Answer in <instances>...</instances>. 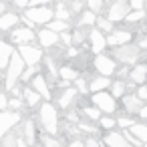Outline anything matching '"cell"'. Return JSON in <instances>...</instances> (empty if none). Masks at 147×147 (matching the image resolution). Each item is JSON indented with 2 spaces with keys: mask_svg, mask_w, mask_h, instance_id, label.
Wrapping results in <instances>:
<instances>
[{
  "mask_svg": "<svg viewBox=\"0 0 147 147\" xmlns=\"http://www.w3.org/2000/svg\"><path fill=\"white\" fill-rule=\"evenodd\" d=\"M26 69V65H24V61L20 59V55L14 51L12 53V57H10V61H8V65H6V77H4V89L6 91H10L12 87H16V83L20 81V75H22V71Z\"/></svg>",
  "mask_w": 147,
  "mask_h": 147,
  "instance_id": "6da1fadb",
  "label": "cell"
},
{
  "mask_svg": "<svg viewBox=\"0 0 147 147\" xmlns=\"http://www.w3.org/2000/svg\"><path fill=\"white\" fill-rule=\"evenodd\" d=\"M38 117H40V123L47 131V135H57L59 133V115H57V109L51 101L42 103L40 109H38Z\"/></svg>",
  "mask_w": 147,
  "mask_h": 147,
  "instance_id": "7a4b0ae2",
  "label": "cell"
},
{
  "mask_svg": "<svg viewBox=\"0 0 147 147\" xmlns=\"http://www.w3.org/2000/svg\"><path fill=\"white\" fill-rule=\"evenodd\" d=\"M139 57H141V51L137 49V45H121V47H115L113 49V59L119 61L125 67L133 65Z\"/></svg>",
  "mask_w": 147,
  "mask_h": 147,
  "instance_id": "3957f363",
  "label": "cell"
},
{
  "mask_svg": "<svg viewBox=\"0 0 147 147\" xmlns=\"http://www.w3.org/2000/svg\"><path fill=\"white\" fill-rule=\"evenodd\" d=\"M93 107H97L101 111V115H113L117 111V103H115V97L107 91H99V93H93Z\"/></svg>",
  "mask_w": 147,
  "mask_h": 147,
  "instance_id": "277c9868",
  "label": "cell"
},
{
  "mask_svg": "<svg viewBox=\"0 0 147 147\" xmlns=\"http://www.w3.org/2000/svg\"><path fill=\"white\" fill-rule=\"evenodd\" d=\"M24 16L32 22V24H49L55 16V12L49 8V6H32V8H26Z\"/></svg>",
  "mask_w": 147,
  "mask_h": 147,
  "instance_id": "5b68a950",
  "label": "cell"
},
{
  "mask_svg": "<svg viewBox=\"0 0 147 147\" xmlns=\"http://www.w3.org/2000/svg\"><path fill=\"white\" fill-rule=\"evenodd\" d=\"M16 53L20 55V59L24 61L26 67H36L42 61V51L38 47H32V45H20Z\"/></svg>",
  "mask_w": 147,
  "mask_h": 147,
  "instance_id": "8992f818",
  "label": "cell"
},
{
  "mask_svg": "<svg viewBox=\"0 0 147 147\" xmlns=\"http://www.w3.org/2000/svg\"><path fill=\"white\" fill-rule=\"evenodd\" d=\"M20 123V113L18 111H0V139L8 131H12Z\"/></svg>",
  "mask_w": 147,
  "mask_h": 147,
  "instance_id": "52a82bcc",
  "label": "cell"
},
{
  "mask_svg": "<svg viewBox=\"0 0 147 147\" xmlns=\"http://www.w3.org/2000/svg\"><path fill=\"white\" fill-rule=\"evenodd\" d=\"M93 65H95V69H97V73H99L101 77H111V75H115V73H117L115 61H113L111 57L97 55V57H95V61H93Z\"/></svg>",
  "mask_w": 147,
  "mask_h": 147,
  "instance_id": "ba28073f",
  "label": "cell"
},
{
  "mask_svg": "<svg viewBox=\"0 0 147 147\" xmlns=\"http://www.w3.org/2000/svg\"><path fill=\"white\" fill-rule=\"evenodd\" d=\"M129 14V4L125 0H115L111 4L109 12H107V20L111 22H117V20H125V16Z\"/></svg>",
  "mask_w": 147,
  "mask_h": 147,
  "instance_id": "9c48e42d",
  "label": "cell"
},
{
  "mask_svg": "<svg viewBox=\"0 0 147 147\" xmlns=\"http://www.w3.org/2000/svg\"><path fill=\"white\" fill-rule=\"evenodd\" d=\"M10 40L14 42V45H28V42H32L34 40V32H32V28H26V26H20V28H12L10 30Z\"/></svg>",
  "mask_w": 147,
  "mask_h": 147,
  "instance_id": "30bf717a",
  "label": "cell"
},
{
  "mask_svg": "<svg viewBox=\"0 0 147 147\" xmlns=\"http://www.w3.org/2000/svg\"><path fill=\"white\" fill-rule=\"evenodd\" d=\"M30 89L36 91V93L40 95V99H47V101L53 99V93H51V89H49V83H47L45 75H40V73H36V75L32 77V87H30Z\"/></svg>",
  "mask_w": 147,
  "mask_h": 147,
  "instance_id": "8fae6325",
  "label": "cell"
},
{
  "mask_svg": "<svg viewBox=\"0 0 147 147\" xmlns=\"http://www.w3.org/2000/svg\"><path fill=\"white\" fill-rule=\"evenodd\" d=\"M131 38H133V34L129 30H115L105 38V42H107V47L115 49V47H121V45H129Z\"/></svg>",
  "mask_w": 147,
  "mask_h": 147,
  "instance_id": "7c38bea8",
  "label": "cell"
},
{
  "mask_svg": "<svg viewBox=\"0 0 147 147\" xmlns=\"http://www.w3.org/2000/svg\"><path fill=\"white\" fill-rule=\"evenodd\" d=\"M89 38H91V49H93V53L101 55V53L107 49L105 36H103V32H101L99 28H91V30H89Z\"/></svg>",
  "mask_w": 147,
  "mask_h": 147,
  "instance_id": "4fadbf2b",
  "label": "cell"
},
{
  "mask_svg": "<svg viewBox=\"0 0 147 147\" xmlns=\"http://www.w3.org/2000/svg\"><path fill=\"white\" fill-rule=\"evenodd\" d=\"M129 81L133 85H145V81H147V65L141 63V65H135L133 69H129Z\"/></svg>",
  "mask_w": 147,
  "mask_h": 147,
  "instance_id": "5bb4252c",
  "label": "cell"
},
{
  "mask_svg": "<svg viewBox=\"0 0 147 147\" xmlns=\"http://www.w3.org/2000/svg\"><path fill=\"white\" fill-rule=\"evenodd\" d=\"M38 42L45 47V49H53L59 45V34L49 30V28H40L38 30Z\"/></svg>",
  "mask_w": 147,
  "mask_h": 147,
  "instance_id": "9a60e30c",
  "label": "cell"
},
{
  "mask_svg": "<svg viewBox=\"0 0 147 147\" xmlns=\"http://www.w3.org/2000/svg\"><path fill=\"white\" fill-rule=\"evenodd\" d=\"M18 22H20V16L14 14V12H4V14H0V30H2V32L12 30Z\"/></svg>",
  "mask_w": 147,
  "mask_h": 147,
  "instance_id": "2e32d148",
  "label": "cell"
},
{
  "mask_svg": "<svg viewBox=\"0 0 147 147\" xmlns=\"http://www.w3.org/2000/svg\"><path fill=\"white\" fill-rule=\"evenodd\" d=\"M123 107L127 113H139V109L143 107V101L137 97V95H123Z\"/></svg>",
  "mask_w": 147,
  "mask_h": 147,
  "instance_id": "e0dca14e",
  "label": "cell"
},
{
  "mask_svg": "<svg viewBox=\"0 0 147 147\" xmlns=\"http://www.w3.org/2000/svg\"><path fill=\"white\" fill-rule=\"evenodd\" d=\"M103 141H105V145H107V147H131V145L125 141V137H123V135H119V133H115V131L107 133V135L103 137Z\"/></svg>",
  "mask_w": 147,
  "mask_h": 147,
  "instance_id": "ac0fdd59",
  "label": "cell"
},
{
  "mask_svg": "<svg viewBox=\"0 0 147 147\" xmlns=\"http://www.w3.org/2000/svg\"><path fill=\"white\" fill-rule=\"evenodd\" d=\"M12 53H14L12 45H8L6 40H0V71H4V69H6V65H8Z\"/></svg>",
  "mask_w": 147,
  "mask_h": 147,
  "instance_id": "d6986e66",
  "label": "cell"
},
{
  "mask_svg": "<svg viewBox=\"0 0 147 147\" xmlns=\"http://www.w3.org/2000/svg\"><path fill=\"white\" fill-rule=\"evenodd\" d=\"M111 87V79L109 77H95L93 81H91V85H89V91L91 93H99V91H107Z\"/></svg>",
  "mask_w": 147,
  "mask_h": 147,
  "instance_id": "ffe728a7",
  "label": "cell"
},
{
  "mask_svg": "<svg viewBox=\"0 0 147 147\" xmlns=\"http://www.w3.org/2000/svg\"><path fill=\"white\" fill-rule=\"evenodd\" d=\"M129 133L145 145V141H147V125H145V123H137V121H135V123L129 127Z\"/></svg>",
  "mask_w": 147,
  "mask_h": 147,
  "instance_id": "44dd1931",
  "label": "cell"
},
{
  "mask_svg": "<svg viewBox=\"0 0 147 147\" xmlns=\"http://www.w3.org/2000/svg\"><path fill=\"white\" fill-rule=\"evenodd\" d=\"M75 97H77V89H75V87L65 89V91H63V95L59 97V107H63V109L71 107V103L75 101Z\"/></svg>",
  "mask_w": 147,
  "mask_h": 147,
  "instance_id": "7402d4cb",
  "label": "cell"
},
{
  "mask_svg": "<svg viewBox=\"0 0 147 147\" xmlns=\"http://www.w3.org/2000/svg\"><path fill=\"white\" fill-rule=\"evenodd\" d=\"M22 139L26 141V145H36V129H34V123H32V121H26V123H24Z\"/></svg>",
  "mask_w": 147,
  "mask_h": 147,
  "instance_id": "603a6c76",
  "label": "cell"
},
{
  "mask_svg": "<svg viewBox=\"0 0 147 147\" xmlns=\"http://www.w3.org/2000/svg\"><path fill=\"white\" fill-rule=\"evenodd\" d=\"M22 99H24V103H26L28 107H36V105L40 103V95H38L36 91H32L30 87L22 91Z\"/></svg>",
  "mask_w": 147,
  "mask_h": 147,
  "instance_id": "cb8c5ba5",
  "label": "cell"
},
{
  "mask_svg": "<svg viewBox=\"0 0 147 147\" xmlns=\"http://www.w3.org/2000/svg\"><path fill=\"white\" fill-rule=\"evenodd\" d=\"M59 77H61L65 83H69V81H75V79H79V73H77V69L63 67V69H59Z\"/></svg>",
  "mask_w": 147,
  "mask_h": 147,
  "instance_id": "d4e9b609",
  "label": "cell"
},
{
  "mask_svg": "<svg viewBox=\"0 0 147 147\" xmlns=\"http://www.w3.org/2000/svg\"><path fill=\"white\" fill-rule=\"evenodd\" d=\"M111 95L113 97H123L127 95V85L123 81H111Z\"/></svg>",
  "mask_w": 147,
  "mask_h": 147,
  "instance_id": "484cf974",
  "label": "cell"
},
{
  "mask_svg": "<svg viewBox=\"0 0 147 147\" xmlns=\"http://www.w3.org/2000/svg\"><path fill=\"white\" fill-rule=\"evenodd\" d=\"M87 36H89V30H87L85 26H79V28L75 30V34H71L73 45H83V42L87 40Z\"/></svg>",
  "mask_w": 147,
  "mask_h": 147,
  "instance_id": "4316f807",
  "label": "cell"
},
{
  "mask_svg": "<svg viewBox=\"0 0 147 147\" xmlns=\"http://www.w3.org/2000/svg\"><path fill=\"white\" fill-rule=\"evenodd\" d=\"M49 30H53V32H57V34H61V32H65L67 28H69V22H65V20H51L49 22V26H47Z\"/></svg>",
  "mask_w": 147,
  "mask_h": 147,
  "instance_id": "83f0119b",
  "label": "cell"
},
{
  "mask_svg": "<svg viewBox=\"0 0 147 147\" xmlns=\"http://www.w3.org/2000/svg\"><path fill=\"white\" fill-rule=\"evenodd\" d=\"M16 133H14V129L12 131H8L2 139H0V141H2V143H0V145H2V147H16Z\"/></svg>",
  "mask_w": 147,
  "mask_h": 147,
  "instance_id": "f1b7e54d",
  "label": "cell"
},
{
  "mask_svg": "<svg viewBox=\"0 0 147 147\" xmlns=\"http://www.w3.org/2000/svg\"><path fill=\"white\" fill-rule=\"evenodd\" d=\"M95 24H97V28H99L101 32H111V30H113V22L107 20V18H103V16H97Z\"/></svg>",
  "mask_w": 147,
  "mask_h": 147,
  "instance_id": "f546056e",
  "label": "cell"
},
{
  "mask_svg": "<svg viewBox=\"0 0 147 147\" xmlns=\"http://www.w3.org/2000/svg\"><path fill=\"white\" fill-rule=\"evenodd\" d=\"M81 111H83V115H85V117H89V119H93V121H99V119H101V111H99L97 107H93V105L83 107Z\"/></svg>",
  "mask_w": 147,
  "mask_h": 147,
  "instance_id": "4dcf8cb0",
  "label": "cell"
},
{
  "mask_svg": "<svg viewBox=\"0 0 147 147\" xmlns=\"http://www.w3.org/2000/svg\"><path fill=\"white\" fill-rule=\"evenodd\" d=\"M145 16H147L145 10H135V12H129V14L125 16V20H127V22H139V20H143Z\"/></svg>",
  "mask_w": 147,
  "mask_h": 147,
  "instance_id": "1f68e13d",
  "label": "cell"
},
{
  "mask_svg": "<svg viewBox=\"0 0 147 147\" xmlns=\"http://www.w3.org/2000/svg\"><path fill=\"white\" fill-rule=\"evenodd\" d=\"M95 20H97V16H95V12H83V16H81V26H91V24H95Z\"/></svg>",
  "mask_w": 147,
  "mask_h": 147,
  "instance_id": "d6a6232c",
  "label": "cell"
},
{
  "mask_svg": "<svg viewBox=\"0 0 147 147\" xmlns=\"http://www.w3.org/2000/svg\"><path fill=\"white\" fill-rule=\"evenodd\" d=\"M38 73V69L36 67H26L24 71H22V75H20V81L22 83H28V81H32V77Z\"/></svg>",
  "mask_w": 147,
  "mask_h": 147,
  "instance_id": "836d02e7",
  "label": "cell"
},
{
  "mask_svg": "<svg viewBox=\"0 0 147 147\" xmlns=\"http://www.w3.org/2000/svg\"><path fill=\"white\" fill-rule=\"evenodd\" d=\"M69 16H71V10H67L63 4H59V6H57V12H55V18H57V20H65V22H67V20H69Z\"/></svg>",
  "mask_w": 147,
  "mask_h": 147,
  "instance_id": "e575fe53",
  "label": "cell"
},
{
  "mask_svg": "<svg viewBox=\"0 0 147 147\" xmlns=\"http://www.w3.org/2000/svg\"><path fill=\"white\" fill-rule=\"evenodd\" d=\"M99 125H101V129H113V127H115V119L109 117V115H101Z\"/></svg>",
  "mask_w": 147,
  "mask_h": 147,
  "instance_id": "d590c367",
  "label": "cell"
},
{
  "mask_svg": "<svg viewBox=\"0 0 147 147\" xmlns=\"http://www.w3.org/2000/svg\"><path fill=\"white\" fill-rule=\"evenodd\" d=\"M42 145L45 147H61V141L57 137H53V135H45L42 137Z\"/></svg>",
  "mask_w": 147,
  "mask_h": 147,
  "instance_id": "8d00e7d4",
  "label": "cell"
},
{
  "mask_svg": "<svg viewBox=\"0 0 147 147\" xmlns=\"http://www.w3.org/2000/svg\"><path fill=\"white\" fill-rule=\"evenodd\" d=\"M103 4H105V0H87V6L91 12H99L103 8Z\"/></svg>",
  "mask_w": 147,
  "mask_h": 147,
  "instance_id": "74e56055",
  "label": "cell"
},
{
  "mask_svg": "<svg viewBox=\"0 0 147 147\" xmlns=\"http://www.w3.org/2000/svg\"><path fill=\"white\" fill-rule=\"evenodd\" d=\"M133 123H135V121H133V119H129V117H119V119L115 121V125H119L121 129H129Z\"/></svg>",
  "mask_w": 147,
  "mask_h": 147,
  "instance_id": "f35d334b",
  "label": "cell"
},
{
  "mask_svg": "<svg viewBox=\"0 0 147 147\" xmlns=\"http://www.w3.org/2000/svg\"><path fill=\"white\" fill-rule=\"evenodd\" d=\"M75 81H77V87H75V89H77V93H81V95H87V93H89V85H87L83 79H75Z\"/></svg>",
  "mask_w": 147,
  "mask_h": 147,
  "instance_id": "ab89813d",
  "label": "cell"
},
{
  "mask_svg": "<svg viewBox=\"0 0 147 147\" xmlns=\"http://www.w3.org/2000/svg\"><path fill=\"white\" fill-rule=\"evenodd\" d=\"M20 107H22V99H18V97H16V99H14V97H12V99H8V105H6V109L18 111Z\"/></svg>",
  "mask_w": 147,
  "mask_h": 147,
  "instance_id": "60d3db41",
  "label": "cell"
},
{
  "mask_svg": "<svg viewBox=\"0 0 147 147\" xmlns=\"http://www.w3.org/2000/svg\"><path fill=\"white\" fill-rule=\"evenodd\" d=\"M129 8H135V10H143V4H145V0H129Z\"/></svg>",
  "mask_w": 147,
  "mask_h": 147,
  "instance_id": "b9f144b4",
  "label": "cell"
},
{
  "mask_svg": "<svg viewBox=\"0 0 147 147\" xmlns=\"http://www.w3.org/2000/svg\"><path fill=\"white\" fill-rule=\"evenodd\" d=\"M83 145L85 147H103V143H99V139H95V137H89L87 141H83Z\"/></svg>",
  "mask_w": 147,
  "mask_h": 147,
  "instance_id": "7bdbcfd3",
  "label": "cell"
},
{
  "mask_svg": "<svg viewBox=\"0 0 147 147\" xmlns=\"http://www.w3.org/2000/svg\"><path fill=\"white\" fill-rule=\"evenodd\" d=\"M137 97H139L141 101H147V83H145V85H139V89H137Z\"/></svg>",
  "mask_w": 147,
  "mask_h": 147,
  "instance_id": "ee69618b",
  "label": "cell"
},
{
  "mask_svg": "<svg viewBox=\"0 0 147 147\" xmlns=\"http://www.w3.org/2000/svg\"><path fill=\"white\" fill-rule=\"evenodd\" d=\"M59 40H63V42H65L67 47H71V45H73V38H71V34H69L67 30H65V32H61V36H59Z\"/></svg>",
  "mask_w": 147,
  "mask_h": 147,
  "instance_id": "f6af8a7d",
  "label": "cell"
},
{
  "mask_svg": "<svg viewBox=\"0 0 147 147\" xmlns=\"http://www.w3.org/2000/svg\"><path fill=\"white\" fill-rule=\"evenodd\" d=\"M51 2V0H28V6L32 8V6H47Z\"/></svg>",
  "mask_w": 147,
  "mask_h": 147,
  "instance_id": "bcb514c9",
  "label": "cell"
},
{
  "mask_svg": "<svg viewBox=\"0 0 147 147\" xmlns=\"http://www.w3.org/2000/svg\"><path fill=\"white\" fill-rule=\"evenodd\" d=\"M6 105H8V97L4 93H0V111H6Z\"/></svg>",
  "mask_w": 147,
  "mask_h": 147,
  "instance_id": "7dc6e473",
  "label": "cell"
},
{
  "mask_svg": "<svg viewBox=\"0 0 147 147\" xmlns=\"http://www.w3.org/2000/svg\"><path fill=\"white\" fill-rule=\"evenodd\" d=\"M12 4H14L16 8H26V6H28V0H12Z\"/></svg>",
  "mask_w": 147,
  "mask_h": 147,
  "instance_id": "c3c4849f",
  "label": "cell"
},
{
  "mask_svg": "<svg viewBox=\"0 0 147 147\" xmlns=\"http://www.w3.org/2000/svg\"><path fill=\"white\" fill-rule=\"evenodd\" d=\"M67 119H69L71 123H75V125L79 123V115H77V113H69V115H67Z\"/></svg>",
  "mask_w": 147,
  "mask_h": 147,
  "instance_id": "681fc988",
  "label": "cell"
},
{
  "mask_svg": "<svg viewBox=\"0 0 147 147\" xmlns=\"http://www.w3.org/2000/svg\"><path fill=\"white\" fill-rule=\"evenodd\" d=\"M16 147H28V145H26V141L22 139V135H18V137H16Z\"/></svg>",
  "mask_w": 147,
  "mask_h": 147,
  "instance_id": "f907efd6",
  "label": "cell"
},
{
  "mask_svg": "<svg viewBox=\"0 0 147 147\" xmlns=\"http://www.w3.org/2000/svg\"><path fill=\"white\" fill-rule=\"evenodd\" d=\"M137 115H139L141 119H147V105H143V107L139 109V113H137Z\"/></svg>",
  "mask_w": 147,
  "mask_h": 147,
  "instance_id": "816d5d0a",
  "label": "cell"
},
{
  "mask_svg": "<svg viewBox=\"0 0 147 147\" xmlns=\"http://www.w3.org/2000/svg\"><path fill=\"white\" fill-rule=\"evenodd\" d=\"M69 147H85V145H83V141H81V139H75V141H71V143H69Z\"/></svg>",
  "mask_w": 147,
  "mask_h": 147,
  "instance_id": "f5cc1de1",
  "label": "cell"
},
{
  "mask_svg": "<svg viewBox=\"0 0 147 147\" xmlns=\"http://www.w3.org/2000/svg\"><path fill=\"white\" fill-rule=\"evenodd\" d=\"M137 49L141 51V49H147V38H143V40H139V45H137Z\"/></svg>",
  "mask_w": 147,
  "mask_h": 147,
  "instance_id": "db71d44e",
  "label": "cell"
},
{
  "mask_svg": "<svg viewBox=\"0 0 147 147\" xmlns=\"http://www.w3.org/2000/svg\"><path fill=\"white\" fill-rule=\"evenodd\" d=\"M143 147H147V141H145V145H143Z\"/></svg>",
  "mask_w": 147,
  "mask_h": 147,
  "instance_id": "11a10c76",
  "label": "cell"
},
{
  "mask_svg": "<svg viewBox=\"0 0 147 147\" xmlns=\"http://www.w3.org/2000/svg\"><path fill=\"white\" fill-rule=\"evenodd\" d=\"M0 93H2V87H0Z\"/></svg>",
  "mask_w": 147,
  "mask_h": 147,
  "instance_id": "9f6ffc18",
  "label": "cell"
}]
</instances>
